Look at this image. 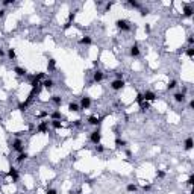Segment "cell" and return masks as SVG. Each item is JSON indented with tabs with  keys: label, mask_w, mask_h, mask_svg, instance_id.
Wrapping results in <instances>:
<instances>
[{
	"label": "cell",
	"mask_w": 194,
	"mask_h": 194,
	"mask_svg": "<svg viewBox=\"0 0 194 194\" xmlns=\"http://www.w3.org/2000/svg\"><path fill=\"white\" fill-rule=\"evenodd\" d=\"M117 28L120 29V30H130V24H129V21L127 20H117Z\"/></svg>",
	"instance_id": "1"
},
{
	"label": "cell",
	"mask_w": 194,
	"mask_h": 194,
	"mask_svg": "<svg viewBox=\"0 0 194 194\" xmlns=\"http://www.w3.org/2000/svg\"><path fill=\"white\" fill-rule=\"evenodd\" d=\"M123 86H125V81H123V79H115V81L111 83V88L115 90V91H120Z\"/></svg>",
	"instance_id": "2"
},
{
	"label": "cell",
	"mask_w": 194,
	"mask_h": 194,
	"mask_svg": "<svg viewBox=\"0 0 194 194\" xmlns=\"http://www.w3.org/2000/svg\"><path fill=\"white\" fill-rule=\"evenodd\" d=\"M143 99H144V102H155L156 100V94L153 91H146L143 94Z\"/></svg>",
	"instance_id": "3"
},
{
	"label": "cell",
	"mask_w": 194,
	"mask_h": 194,
	"mask_svg": "<svg viewBox=\"0 0 194 194\" xmlns=\"http://www.w3.org/2000/svg\"><path fill=\"white\" fill-rule=\"evenodd\" d=\"M100 139H102V132L97 129V130H94L93 134H91V141L94 144H99L100 143Z\"/></svg>",
	"instance_id": "4"
},
{
	"label": "cell",
	"mask_w": 194,
	"mask_h": 194,
	"mask_svg": "<svg viewBox=\"0 0 194 194\" xmlns=\"http://www.w3.org/2000/svg\"><path fill=\"white\" fill-rule=\"evenodd\" d=\"M47 129H49V121H41L38 125V127H37V130L40 132V134H46Z\"/></svg>",
	"instance_id": "5"
},
{
	"label": "cell",
	"mask_w": 194,
	"mask_h": 194,
	"mask_svg": "<svg viewBox=\"0 0 194 194\" xmlns=\"http://www.w3.org/2000/svg\"><path fill=\"white\" fill-rule=\"evenodd\" d=\"M91 106V99L90 97H82V100H81V108L82 109H88Z\"/></svg>",
	"instance_id": "6"
},
{
	"label": "cell",
	"mask_w": 194,
	"mask_h": 194,
	"mask_svg": "<svg viewBox=\"0 0 194 194\" xmlns=\"http://www.w3.org/2000/svg\"><path fill=\"white\" fill-rule=\"evenodd\" d=\"M14 150H17V152H20V153H23V143L20 139H15L14 143H12V146H11Z\"/></svg>",
	"instance_id": "7"
},
{
	"label": "cell",
	"mask_w": 194,
	"mask_h": 194,
	"mask_svg": "<svg viewBox=\"0 0 194 194\" xmlns=\"http://www.w3.org/2000/svg\"><path fill=\"white\" fill-rule=\"evenodd\" d=\"M8 174L12 178V180L15 182V180H18V171H17V168H14V167H11L9 168V171H8Z\"/></svg>",
	"instance_id": "8"
},
{
	"label": "cell",
	"mask_w": 194,
	"mask_h": 194,
	"mask_svg": "<svg viewBox=\"0 0 194 194\" xmlns=\"http://www.w3.org/2000/svg\"><path fill=\"white\" fill-rule=\"evenodd\" d=\"M88 123L93 126H97V125H100V118L99 117H96V115H91L90 118H88Z\"/></svg>",
	"instance_id": "9"
},
{
	"label": "cell",
	"mask_w": 194,
	"mask_h": 194,
	"mask_svg": "<svg viewBox=\"0 0 194 194\" xmlns=\"http://www.w3.org/2000/svg\"><path fill=\"white\" fill-rule=\"evenodd\" d=\"M174 100L178 102V103H183V102H185V94H183V93H178V94H174Z\"/></svg>",
	"instance_id": "10"
},
{
	"label": "cell",
	"mask_w": 194,
	"mask_h": 194,
	"mask_svg": "<svg viewBox=\"0 0 194 194\" xmlns=\"http://www.w3.org/2000/svg\"><path fill=\"white\" fill-rule=\"evenodd\" d=\"M93 79H94V82H100L103 79V73L100 71V70H97V71L94 73V76H93Z\"/></svg>",
	"instance_id": "11"
},
{
	"label": "cell",
	"mask_w": 194,
	"mask_h": 194,
	"mask_svg": "<svg viewBox=\"0 0 194 194\" xmlns=\"http://www.w3.org/2000/svg\"><path fill=\"white\" fill-rule=\"evenodd\" d=\"M68 111L70 112H79V111H81V108H79L77 103H70L68 105Z\"/></svg>",
	"instance_id": "12"
},
{
	"label": "cell",
	"mask_w": 194,
	"mask_h": 194,
	"mask_svg": "<svg viewBox=\"0 0 194 194\" xmlns=\"http://www.w3.org/2000/svg\"><path fill=\"white\" fill-rule=\"evenodd\" d=\"M138 55H139V49H138L137 44H134L130 47V56H138Z\"/></svg>",
	"instance_id": "13"
},
{
	"label": "cell",
	"mask_w": 194,
	"mask_h": 194,
	"mask_svg": "<svg viewBox=\"0 0 194 194\" xmlns=\"http://www.w3.org/2000/svg\"><path fill=\"white\" fill-rule=\"evenodd\" d=\"M52 126H53V129H61L62 123H61V120H52Z\"/></svg>",
	"instance_id": "14"
},
{
	"label": "cell",
	"mask_w": 194,
	"mask_h": 194,
	"mask_svg": "<svg viewBox=\"0 0 194 194\" xmlns=\"http://www.w3.org/2000/svg\"><path fill=\"white\" fill-rule=\"evenodd\" d=\"M185 149H187V150H191L193 149V138H187V141H185Z\"/></svg>",
	"instance_id": "15"
},
{
	"label": "cell",
	"mask_w": 194,
	"mask_h": 194,
	"mask_svg": "<svg viewBox=\"0 0 194 194\" xmlns=\"http://www.w3.org/2000/svg\"><path fill=\"white\" fill-rule=\"evenodd\" d=\"M81 44H85V46H90L91 44V38L90 37H83V38H81V41H79Z\"/></svg>",
	"instance_id": "16"
},
{
	"label": "cell",
	"mask_w": 194,
	"mask_h": 194,
	"mask_svg": "<svg viewBox=\"0 0 194 194\" xmlns=\"http://www.w3.org/2000/svg\"><path fill=\"white\" fill-rule=\"evenodd\" d=\"M14 71H15L17 74H18V76H24V74H26V70H24V68H21V67H15Z\"/></svg>",
	"instance_id": "17"
},
{
	"label": "cell",
	"mask_w": 194,
	"mask_h": 194,
	"mask_svg": "<svg viewBox=\"0 0 194 194\" xmlns=\"http://www.w3.org/2000/svg\"><path fill=\"white\" fill-rule=\"evenodd\" d=\"M42 85H44V88H47V90H50V88L53 86V81H50V79H47V81H44V82H42Z\"/></svg>",
	"instance_id": "18"
},
{
	"label": "cell",
	"mask_w": 194,
	"mask_h": 194,
	"mask_svg": "<svg viewBox=\"0 0 194 194\" xmlns=\"http://www.w3.org/2000/svg\"><path fill=\"white\" fill-rule=\"evenodd\" d=\"M26 158H28V153L23 152V153H20L18 156H17V161H18V162H23V161L26 159Z\"/></svg>",
	"instance_id": "19"
},
{
	"label": "cell",
	"mask_w": 194,
	"mask_h": 194,
	"mask_svg": "<svg viewBox=\"0 0 194 194\" xmlns=\"http://www.w3.org/2000/svg\"><path fill=\"white\" fill-rule=\"evenodd\" d=\"M183 15H185V17H191V15H193V9H191L190 6H187V8L183 9Z\"/></svg>",
	"instance_id": "20"
},
{
	"label": "cell",
	"mask_w": 194,
	"mask_h": 194,
	"mask_svg": "<svg viewBox=\"0 0 194 194\" xmlns=\"http://www.w3.org/2000/svg\"><path fill=\"white\" fill-rule=\"evenodd\" d=\"M55 67H56V61L55 59H50L49 61V70H50V71H53Z\"/></svg>",
	"instance_id": "21"
},
{
	"label": "cell",
	"mask_w": 194,
	"mask_h": 194,
	"mask_svg": "<svg viewBox=\"0 0 194 194\" xmlns=\"http://www.w3.org/2000/svg\"><path fill=\"white\" fill-rule=\"evenodd\" d=\"M52 100H53V102L58 105V106H61V103H62V99H61L59 96H53V97H52Z\"/></svg>",
	"instance_id": "22"
},
{
	"label": "cell",
	"mask_w": 194,
	"mask_h": 194,
	"mask_svg": "<svg viewBox=\"0 0 194 194\" xmlns=\"http://www.w3.org/2000/svg\"><path fill=\"white\" fill-rule=\"evenodd\" d=\"M61 117H62V115H61L59 111H55L53 114H52V118H53V120H61Z\"/></svg>",
	"instance_id": "23"
},
{
	"label": "cell",
	"mask_w": 194,
	"mask_h": 194,
	"mask_svg": "<svg viewBox=\"0 0 194 194\" xmlns=\"http://www.w3.org/2000/svg\"><path fill=\"white\" fill-rule=\"evenodd\" d=\"M115 146H117V147H123V146H126V141L117 138V139H115Z\"/></svg>",
	"instance_id": "24"
},
{
	"label": "cell",
	"mask_w": 194,
	"mask_h": 194,
	"mask_svg": "<svg viewBox=\"0 0 194 194\" xmlns=\"http://www.w3.org/2000/svg\"><path fill=\"white\" fill-rule=\"evenodd\" d=\"M8 56H9V59H15V50L9 49V50H8Z\"/></svg>",
	"instance_id": "25"
},
{
	"label": "cell",
	"mask_w": 194,
	"mask_h": 194,
	"mask_svg": "<svg viewBox=\"0 0 194 194\" xmlns=\"http://www.w3.org/2000/svg\"><path fill=\"white\" fill-rule=\"evenodd\" d=\"M126 190H127L129 193H135V191H137V187H135V185H132V183H130V185H127V188H126Z\"/></svg>",
	"instance_id": "26"
},
{
	"label": "cell",
	"mask_w": 194,
	"mask_h": 194,
	"mask_svg": "<svg viewBox=\"0 0 194 194\" xmlns=\"http://www.w3.org/2000/svg\"><path fill=\"white\" fill-rule=\"evenodd\" d=\"M143 102H144V99H143V94H141V93H139V94H137V103H139V105H141Z\"/></svg>",
	"instance_id": "27"
},
{
	"label": "cell",
	"mask_w": 194,
	"mask_h": 194,
	"mask_svg": "<svg viewBox=\"0 0 194 194\" xmlns=\"http://www.w3.org/2000/svg\"><path fill=\"white\" fill-rule=\"evenodd\" d=\"M105 150V147L103 146H100V144H96V152H99V153H102Z\"/></svg>",
	"instance_id": "28"
},
{
	"label": "cell",
	"mask_w": 194,
	"mask_h": 194,
	"mask_svg": "<svg viewBox=\"0 0 194 194\" xmlns=\"http://www.w3.org/2000/svg\"><path fill=\"white\" fill-rule=\"evenodd\" d=\"M176 85H178V82H176V81H171V82L168 83V90H173V88H176Z\"/></svg>",
	"instance_id": "29"
},
{
	"label": "cell",
	"mask_w": 194,
	"mask_h": 194,
	"mask_svg": "<svg viewBox=\"0 0 194 194\" xmlns=\"http://www.w3.org/2000/svg\"><path fill=\"white\" fill-rule=\"evenodd\" d=\"M139 106H141V109H143V111H146V109L149 108V102H143V103L139 105Z\"/></svg>",
	"instance_id": "30"
},
{
	"label": "cell",
	"mask_w": 194,
	"mask_h": 194,
	"mask_svg": "<svg viewBox=\"0 0 194 194\" xmlns=\"http://www.w3.org/2000/svg\"><path fill=\"white\" fill-rule=\"evenodd\" d=\"M187 55H188L190 58H193V56H194V49H188V50H187Z\"/></svg>",
	"instance_id": "31"
},
{
	"label": "cell",
	"mask_w": 194,
	"mask_h": 194,
	"mask_svg": "<svg viewBox=\"0 0 194 194\" xmlns=\"http://www.w3.org/2000/svg\"><path fill=\"white\" fill-rule=\"evenodd\" d=\"M129 5H130V6H134V8H139V5L135 2V0H130V2H129Z\"/></svg>",
	"instance_id": "32"
},
{
	"label": "cell",
	"mask_w": 194,
	"mask_h": 194,
	"mask_svg": "<svg viewBox=\"0 0 194 194\" xmlns=\"http://www.w3.org/2000/svg\"><path fill=\"white\" fill-rule=\"evenodd\" d=\"M71 28V21H67L65 24H64V30H67V29H70Z\"/></svg>",
	"instance_id": "33"
},
{
	"label": "cell",
	"mask_w": 194,
	"mask_h": 194,
	"mask_svg": "<svg viewBox=\"0 0 194 194\" xmlns=\"http://www.w3.org/2000/svg\"><path fill=\"white\" fill-rule=\"evenodd\" d=\"M187 183H188V185H193V183H194V176H193V174L188 178V182H187Z\"/></svg>",
	"instance_id": "34"
},
{
	"label": "cell",
	"mask_w": 194,
	"mask_h": 194,
	"mask_svg": "<svg viewBox=\"0 0 194 194\" xmlns=\"http://www.w3.org/2000/svg\"><path fill=\"white\" fill-rule=\"evenodd\" d=\"M44 77V73H38L37 76H35V79H37V81H40V79H42Z\"/></svg>",
	"instance_id": "35"
},
{
	"label": "cell",
	"mask_w": 194,
	"mask_h": 194,
	"mask_svg": "<svg viewBox=\"0 0 194 194\" xmlns=\"http://www.w3.org/2000/svg\"><path fill=\"white\" fill-rule=\"evenodd\" d=\"M47 194H58V193H56V190L50 188V190H47Z\"/></svg>",
	"instance_id": "36"
},
{
	"label": "cell",
	"mask_w": 194,
	"mask_h": 194,
	"mask_svg": "<svg viewBox=\"0 0 194 194\" xmlns=\"http://www.w3.org/2000/svg\"><path fill=\"white\" fill-rule=\"evenodd\" d=\"M156 176H158V178H164L165 173H164V171H158V173H156Z\"/></svg>",
	"instance_id": "37"
},
{
	"label": "cell",
	"mask_w": 194,
	"mask_h": 194,
	"mask_svg": "<svg viewBox=\"0 0 194 194\" xmlns=\"http://www.w3.org/2000/svg\"><path fill=\"white\" fill-rule=\"evenodd\" d=\"M149 14V9H143V11H141V15H143V17H146Z\"/></svg>",
	"instance_id": "38"
},
{
	"label": "cell",
	"mask_w": 194,
	"mask_h": 194,
	"mask_svg": "<svg viewBox=\"0 0 194 194\" xmlns=\"http://www.w3.org/2000/svg\"><path fill=\"white\" fill-rule=\"evenodd\" d=\"M12 3V0H5V2H3V5L5 6H8V5H11Z\"/></svg>",
	"instance_id": "39"
},
{
	"label": "cell",
	"mask_w": 194,
	"mask_h": 194,
	"mask_svg": "<svg viewBox=\"0 0 194 194\" xmlns=\"http://www.w3.org/2000/svg\"><path fill=\"white\" fill-rule=\"evenodd\" d=\"M115 76H117V79H121L123 77V73H115Z\"/></svg>",
	"instance_id": "40"
},
{
	"label": "cell",
	"mask_w": 194,
	"mask_h": 194,
	"mask_svg": "<svg viewBox=\"0 0 194 194\" xmlns=\"http://www.w3.org/2000/svg\"><path fill=\"white\" fill-rule=\"evenodd\" d=\"M188 42H190V44H193V42H194V38H193V37H190V38H188Z\"/></svg>",
	"instance_id": "41"
},
{
	"label": "cell",
	"mask_w": 194,
	"mask_h": 194,
	"mask_svg": "<svg viewBox=\"0 0 194 194\" xmlns=\"http://www.w3.org/2000/svg\"><path fill=\"white\" fill-rule=\"evenodd\" d=\"M112 5H114L112 2H111V3H108V5H106V9H111V6H112Z\"/></svg>",
	"instance_id": "42"
},
{
	"label": "cell",
	"mask_w": 194,
	"mask_h": 194,
	"mask_svg": "<svg viewBox=\"0 0 194 194\" xmlns=\"http://www.w3.org/2000/svg\"><path fill=\"white\" fill-rule=\"evenodd\" d=\"M5 12H6L5 9H2V11H0V17H3V15H5Z\"/></svg>",
	"instance_id": "43"
},
{
	"label": "cell",
	"mask_w": 194,
	"mask_h": 194,
	"mask_svg": "<svg viewBox=\"0 0 194 194\" xmlns=\"http://www.w3.org/2000/svg\"><path fill=\"white\" fill-rule=\"evenodd\" d=\"M3 55H5V52H3L2 49H0V56H3Z\"/></svg>",
	"instance_id": "44"
}]
</instances>
